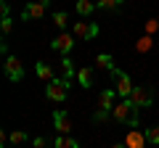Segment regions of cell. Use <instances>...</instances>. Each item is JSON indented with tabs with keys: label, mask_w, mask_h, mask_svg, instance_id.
I'll use <instances>...</instances> for the list:
<instances>
[{
	"label": "cell",
	"mask_w": 159,
	"mask_h": 148,
	"mask_svg": "<svg viewBox=\"0 0 159 148\" xmlns=\"http://www.w3.org/2000/svg\"><path fill=\"white\" fill-rule=\"evenodd\" d=\"M98 32H101V27L96 21H74L72 27V34L77 40H93V37H98Z\"/></svg>",
	"instance_id": "3957f363"
},
{
	"label": "cell",
	"mask_w": 159,
	"mask_h": 148,
	"mask_svg": "<svg viewBox=\"0 0 159 148\" xmlns=\"http://www.w3.org/2000/svg\"><path fill=\"white\" fill-rule=\"evenodd\" d=\"M3 72H6V77H8L11 82L24 80V63L19 61L16 56H8V58H6V63H3Z\"/></svg>",
	"instance_id": "277c9868"
},
{
	"label": "cell",
	"mask_w": 159,
	"mask_h": 148,
	"mask_svg": "<svg viewBox=\"0 0 159 148\" xmlns=\"http://www.w3.org/2000/svg\"><path fill=\"white\" fill-rule=\"evenodd\" d=\"M151 48H154V40H151V34H143L141 40L135 42V50H138V53H148Z\"/></svg>",
	"instance_id": "e0dca14e"
},
{
	"label": "cell",
	"mask_w": 159,
	"mask_h": 148,
	"mask_svg": "<svg viewBox=\"0 0 159 148\" xmlns=\"http://www.w3.org/2000/svg\"><path fill=\"white\" fill-rule=\"evenodd\" d=\"M0 13L3 16H11V3L8 0H0Z\"/></svg>",
	"instance_id": "4316f807"
},
{
	"label": "cell",
	"mask_w": 159,
	"mask_h": 148,
	"mask_svg": "<svg viewBox=\"0 0 159 148\" xmlns=\"http://www.w3.org/2000/svg\"><path fill=\"white\" fill-rule=\"evenodd\" d=\"M61 72H64V80H72V77H77V69H74V61L69 56L61 58Z\"/></svg>",
	"instance_id": "2e32d148"
},
{
	"label": "cell",
	"mask_w": 159,
	"mask_h": 148,
	"mask_svg": "<svg viewBox=\"0 0 159 148\" xmlns=\"http://www.w3.org/2000/svg\"><path fill=\"white\" fill-rule=\"evenodd\" d=\"M53 127H56L58 135H69L72 132V116L66 111H61V108H56L53 111Z\"/></svg>",
	"instance_id": "ba28073f"
},
{
	"label": "cell",
	"mask_w": 159,
	"mask_h": 148,
	"mask_svg": "<svg viewBox=\"0 0 159 148\" xmlns=\"http://www.w3.org/2000/svg\"><path fill=\"white\" fill-rule=\"evenodd\" d=\"M143 29H146V34H154V32H159V19H148Z\"/></svg>",
	"instance_id": "cb8c5ba5"
},
{
	"label": "cell",
	"mask_w": 159,
	"mask_h": 148,
	"mask_svg": "<svg viewBox=\"0 0 159 148\" xmlns=\"http://www.w3.org/2000/svg\"><path fill=\"white\" fill-rule=\"evenodd\" d=\"M53 148H80V143L69 135H58L56 132V140H53Z\"/></svg>",
	"instance_id": "5bb4252c"
},
{
	"label": "cell",
	"mask_w": 159,
	"mask_h": 148,
	"mask_svg": "<svg viewBox=\"0 0 159 148\" xmlns=\"http://www.w3.org/2000/svg\"><path fill=\"white\" fill-rule=\"evenodd\" d=\"M114 103H117V90H111V87H106V90H101V95H98V106L106 108V111H111Z\"/></svg>",
	"instance_id": "8fae6325"
},
{
	"label": "cell",
	"mask_w": 159,
	"mask_h": 148,
	"mask_svg": "<svg viewBox=\"0 0 159 148\" xmlns=\"http://www.w3.org/2000/svg\"><path fill=\"white\" fill-rule=\"evenodd\" d=\"M74 40H77V37H74V34H69V32H61L56 37V40L51 42V48L56 53H61V56H69V53H72V48H74Z\"/></svg>",
	"instance_id": "52a82bcc"
},
{
	"label": "cell",
	"mask_w": 159,
	"mask_h": 148,
	"mask_svg": "<svg viewBox=\"0 0 159 148\" xmlns=\"http://www.w3.org/2000/svg\"><path fill=\"white\" fill-rule=\"evenodd\" d=\"M111 116L119 124H138V108L133 106L130 98H119L111 108Z\"/></svg>",
	"instance_id": "6da1fadb"
},
{
	"label": "cell",
	"mask_w": 159,
	"mask_h": 148,
	"mask_svg": "<svg viewBox=\"0 0 159 148\" xmlns=\"http://www.w3.org/2000/svg\"><path fill=\"white\" fill-rule=\"evenodd\" d=\"M111 148H127V146H125V143H114Z\"/></svg>",
	"instance_id": "83f0119b"
},
{
	"label": "cell",
	"mask_w": 159,
	"mask_h": 148,
	"mask_svg": "<svg viewBox=\"0 0 159 148\" xmlns=\"http://www.w3.org/2000/svg\"><path fill=\"white\" fill-rule=\"evenodd\" d=\"M93 77H96V72H93L90 66H82V69H77V82H80V87H93Z\"/></svg>",
	"instance_id": "4fadbf2b"
},
{
	"label": "cell",
	"mask_w": 159,
	"mask_h": 148,
	"mask_svg": "<svg viewBox=\"0 0 159 148\" xmlns=\"http://www.w3.org/2000/svg\"><path fill=\"white\" fill-rule=\"evenodd\" d=\"M109 116H111V111H106V108H98L96 114H93V122H106Z\"/></svg>",
	"instance_id": "d4e9b609"
},
{
	"label": "cell",
	"mask_w": 159,
	"mask_h": 148,
	"mask_svg": "<svg viewBox=\"0 0 159 148\" xmlns=\"http://www.w3.org/2000/svg\"><path fill=\"white\" fill-rule=\"evenodd\" d=\"M130 101H133V106L141 111V108H148L154 103V98H151V90H146L143 85H135L133 87V95H130Z\"/></svg>",
	"instance_id": "8992f818"
},
{
	"label": "cell",
	"mask_w": 159,
	"mask_h": 148,
	"mask_svg": "<svg viewBox=\"0 0 159 148\" xmlns=\"http://www.w3.org/2000/svg\"><path fill=\"white\" fill-rule=\"evenodd\" d=\"M8 140H11L13 146H24V143H27L29 137H27V132H24V130H13L11 135H8Z\"/></svg>",
	"instance_id": "d6986e66"
},
{
	"label": "cell",
	"mask_w": 159,
	"mask_h": 148,
	"mask_svg": "<svg viewBox=\"0 0 159 148\" xmlns=\"http://www.w3.org/2000/svg\"><path fill=\"white\" fill-rule=\"evenodd\" d=\"M45 146H48V140H45L43 135H37V137L32 140V148H45Z\"/></svg>",
	"instance_id": "484cf974"
},
{
	"label": "cell",
	"mask_w": 159,
	"mask_h": 148,
	"mask_svg": "<svg viewBox=\"0 0 159 148\" xmlns=\"http://www.w3.org/2000/svg\"><path fill=\"white\" fill-rule=\"evenodd\" d=\"M66 93H69V80H64V77H56V80H51L45 85V95L53 103H64L66 101Z\"/></svg>",
	"instance_id": "7a4b0ae2"
},
{
	"label": "cell",
	"mask_w": 159,
	"mask_h": 148,
	"mask_svg": "<svg viewBox=\"0 0 159 148\" xmlns=\"http://www.w3.org/2000/svg\"><path fill=\"white\" fill-rule=\"evenodd\" d=\"M34 72H37V77H40L43 82L56 80V72H53V66H51V63H45V61H37V63H34Z\"/></svg>",
	"instance_id": "7c38bea8"
},
{
	"label": "cell",
	"mask_w": 159,
	"mask_h": 148,
	"mask_svg": "<svg viewBox=\"0 0 159 148\" xmlns=\"http://www.w3.org/2000/svg\"><path fill=\"white\" fill-rule=\"evenodd\" d=\"M146 137H148V143H151V146H159V124L148 127V130H146Z\"/></svg>",
	"instance_id": "603a6c76"
},
{
	"label": "cell",
	"mask_w": 159,
	"mask_h": 148,
	"mask_svg": "<svg viewBox=\"0 0 159 148\" xmlns=\"http://www.w3.org/2000/svg\"><path fill=\"white\" fill-rule=\"evenodd\" d=\"M122 3H125V0H98L96 6L101 8V11H114V8H119Z\"/></svg>",
	"instance_id": "ffe728a7"
},
{
	"label": "cell",
	"mask_w": 159,
	"mask_h": 148,
	"mask_svg": "<svg viewBox=\"0 0 159 148\" xmlns=\"http://www.w3.org/2000/svg\"><path fill=\"white\" fill-rule=\"evenodd\" d=\"M114 82H117V87H114V90H117L119 98H130V95H133V87H135V85L130 82V74H127V72H119Z\"/></svg>",
	"instance_id": "30bf717a"
},
{
	"label": "cell",
	"mask_w": 159,
	"mask_h": 148,
	"mask_svg": "<svg viewBox=\"0 0 159 148\" xmlns=\"http://www.w3.org/2000/svg\"><path fill=\"white\" fill-rule=\"evenodd\" d=\"M125 143L127 148H143L148 143V137H146V130H138V124H130V130H127V135H125Z\"/></svg>",
	"instance_id": "5b68a950"
},
{
	"label": "cell",
	"mask_w": 159,
	"mask_h": 148,
	"mask_svg": "<svg viewBox=\"0 0 159 148\" xmlns=\"http://www.w3.org/2000/svg\"><path fill=\"white\" fill-rule=\"evenodd\" d=\"M53 24H56L58 29H64L69 24V13L66 11H56V13H53Z\"/></svg>",
	"instance_id": "44dd1931"
},
{
	"label": "cell",
	"mask_w": 159,
	"mask_h": 148,
	"mask_svg": "<svg viewBox=\"0 0 159 148\" xmlns=\"http://www.w3.org/2000/svg\"><path fill=\"white\" fill-rule=\"evenodd\" d=\"M96 63H98L101 69H109V72L114 69V58L109 56V53H98V56H96Z\"/></svg>",
	"instance_id": "ac0fdd59"
},
{
	"label": "cell",
	"mask_w": 159,
	"mask_h": 148,
	"mask_svg": "<svg viewBox=\"0 0 159 148\" xmlns=\"http://www.w3.org/2000/svg\"><path fill=\"white\" fill-rule=\"evenodd\" d=\"M0 32H3V37H8V34L13 32V19L11 16H3V19H0Z\"/></svg>",
	"instance_id": "7402d4cb"
},
{
	"label": "cell",
	"mask_w": 159,
	"mask_h": 148,
	"mask_svg": "<svg viewBox=\"0 0 159 148\" xmlns=\"http://www.w3.org/2000/svg\"><path fill=\"white\" fill-rule=\"evenodd\" d=\"M45 16V6L43 3H37V0H32V3H27L21 11V19L24 21H40V19Z\"/></svg>",
	"instance_id": "9c48e42d"
},
{
	"label": "cell",
	"mask_w": 159,
	"mask_h": 148,
	"mask_svg": "<svg viewBox=\"0 0 159 148\" xmlns=\"http://www.w3.org/2000/svg\"><path fill=\"white\" fill-rule=\"evenodd\" d=\"M74 8H77V13L80 16H90L93 11H96V3H93V0H77V3H74Z\"/></svg>",
	"instance_id": "9a60e30c"
},
{
	"label": "cell",
	"mask_w": 159,
	"mask_h": 148,
	"mask_svg": "<svg viewBox=\"0 0 159 148\" xmlns=\"http://www.w3.org/2000/svg\"><path fill=\"white\" fill-rule=\"evenodd\" d=\"M37 3H43V6H48V3H51V0H37Z\"/></svg>",
	"instance_id": "f1b7e54d"
}]
</instances>
